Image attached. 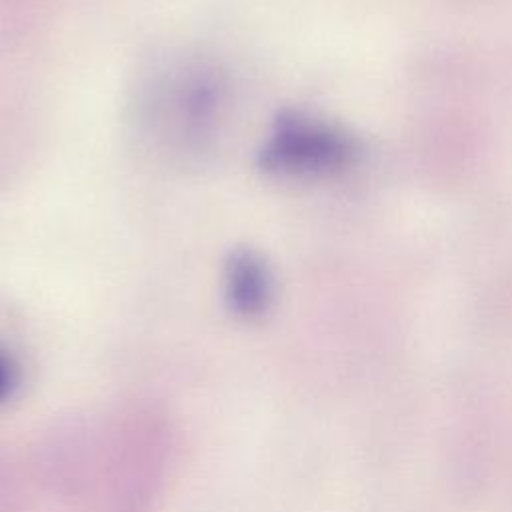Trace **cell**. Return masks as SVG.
I'll return each instance as SVG.
<instances>
[{"mask_svg": "<svg viewBox=\"0 0 512 512\" xmlns=\"http://www.w3.org/2000/svg\"><path fill=\"white\" fill-rule=\"evenodd\" d=\"M356 154L354 140L326 124L300 112L282 114L266 138L260 164L266 172L286 176H314L340 170Z\"/></svg>", "mask_w": 512, "mask_h": 512, "instance_id": "1", "label": "cell"}, {"mask_svg": "<svg viewBox=\"0 0 512 512\" xmlns=\"http://www.w3.org/2000/svg\"><path fill=\"white\" fill-rule=\"evenodd\" d=\"M272 296V278L266 264L250 250L234 252L226 266V298L242 316L266 310Z\"/></svg>", "mask_w": 512, "mask_h": 512, "instance_id": "2", "label": "cell"}, {"mask_svg": "<svg viewBox=\"0 0 512 512\" xmlns=\"http://www.w3.org/2000/svg\"><path fill=\"white\" fill-rule=\"evenodd\" d=\"M18 382V370L12 362V358L0 350V402L6 400Z\"/></svg>", "mask_w": 512, "mask_h": 512, "instance_id": "3", "label": "cell"}]
</instances>
